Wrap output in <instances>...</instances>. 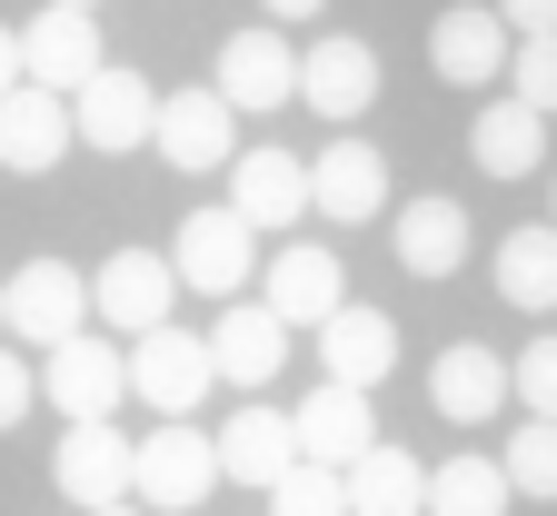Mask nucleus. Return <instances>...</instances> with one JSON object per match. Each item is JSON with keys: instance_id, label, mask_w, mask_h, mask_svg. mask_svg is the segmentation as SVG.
Here are the masks:
<instances>
[{"instance_id": "obj_6", "label": "nucleus", "mask_w": 557, "mask_h": 516, "mask_svg": "<svg viewBox=\"0 0 557 516\" xmlns=\"http://www.w3.org/2000/svg\"><path fill=\"white\" fill-rule=\"evenodd\" d=\"M209 388H220V367H209V338L199 328H150V338H129V398H150L160 417H189Z\"/></svg>"}, {"instance_id": "obj_26", "label": "nucleus", "mask_w": 557, "mask_h": 516, "mask_svg": "<svg viewBox=\"0 0 557 516\" xmlns=\"http://www.w3.org/2000/svg\"><path fill=\"white\" fill-rule=\"evenodd\" d=\"M498 299L528 309V318L557 309V218H528V229L498 239Z\"/></svg>"}, {"instance_id": "obj_3", "label": "nucleus", "mask_w": 557, "mask_h": 516, "mask_svg": "<svg viewBox=\"0 0 557 516\" xmlns=\"http://www.w3.org/2000/svg\"><path fill=\"white\" fill-rule=\"evenodd\" d=\"M170 268H180V288H199V299H239L249 268H259V229H249L230 199L220 209H189L180 239H170Z\"/></svg>"}, {"instance_id": "obj_9", "label": "nucleus", "mask_w": 557, "mask_h": 516, "mask_svg": "<svg viewBox=\"0 0 557 516\" xmlns=\"http://www.w3.org/2000/svg\"><path fill=\"white\" fill-rule=\"evenodd\" d=\"M259 299L289 318V328H329V318L348 309V268H338V249H319V239H278L269 268H259Z\"/></svg>"}, {"instance_id": "obj_37", "label": "nucleus", "mask_w": 557, "mask_h": 516, "mask_svg": "<svg viewBox=\"0 0 557 516\" xmlns=\"http://www.w3.org/2000/svg\"><path fill=\"white\" fill-rule=\"evenodd\" d=\"M0 328H11V299H0Z\"/></svg>"}, {"instance_id": "obj_22", "label": "nucleus", "mask_w": 557, "mask_h": 516, "mask_svg": "<svg viewBox=\"0 0 557 516\" xmlns=\"http://www.w3.org/2000/svg\"><path fill=\"white\" fill-rule=\"evenodd\" d=\"M388 367H398V318H379V309L348 299V309L319 328V378H338V388H379Z\"/></svg>"}, {"instance_id": "obj_34", "label": "nucleus", "mask_w": 557, "mask_h": 516, "mask_svg": "<svg viewBox=\"0 0 557 516\" xmlns=\"http://www.w3.org/2000/svg\"><path fill=\"white\" fill-rule=\"evenodd\" d=\"M259 11H269V21H319L329 0H259Z\"/></svg>"}, {"instance_id": "obj_18", "label": "nucleus", "mask_w": 557, "mask_h": 516, "mask_svg": "<svg viewBox=\"0 0 557 516\" xmlns=\"http://www.w3.org/2000/svg\"><path fill=\"white\" fill-rule=\"evenodd\" d=\"M429 407H438L448 427H487L498 407H518V398H508V357L478 348V338L438 348V367H429Z\"/></svg>"}, {"instance_id": "obj_4", "label": "nucleus", "mask_w": 557, "mask_h": 516, "mask_svg": "<svg viewBox=\"0 0 557 516\" xmlns=\"http://www.w3.org/2000/svg\"><path fill=\"white\" fill-rule=\"evenodd\" d=\"M170 309H180V268H170L160 249H110V259L90 268V318H110L120 338L170 328Z\"/></svg>"}, {"instance_id": "obj_7", "label": "nucleus", "mask_w": 557, "mask_h": 516, "mask_svg": "<svg viewBox=\"0 0 557 516\" xmlns=\"http://www.w3.org/2000/svg\"><path fill=\"white\" fill-rule=\"evenodd\" d=\"M0 299H11V338H30V348H60V338L90 328V278L70 268V259L11 268V278H0Z\"/></svg>"}, {"instance_id": "obj_2", "label": "nucleus", "mask_w": 557, "mask_h": 516, "mask_svg": "<svg viewBox=\"0 0 557 516\" xmlns=\"http://www.w3.org/2000/svg\"><path fill=\"white\" fill-rule=\"evenodd\" d=\"M209 338V367H220V388H239V398H259V388H278V367H289V318H278L269 299H220V318L199 328Z\"/></svg>"}, {"instance_id": "obj_17", "label": "nucleus", "mask_w": 557, "mask_h": 516, "mask_svg": "<svg viewBox=\"0 0 557 516\" xmlns=\"http://www.w3.org/2000/svg\"><path fill=\"white\" fill-rule=\"evenodd\" d=\"M70 100L60 90H40V80H21V90H0V169H21V179H40V169H60L70 160Z\"/></svg>"}, {"instance_id": "obj_33", "label": "nucleus", "mask_w": 557, "mask_h": 516, "mask_svg": "<svg viewBox=\"0 0 557 516\" xmlns=\"http://www.w3.org/2000/svg\"><path fill=\"white\" fill-rule=\"evenodd\" d=\"M487 11H498L518 40H537V30H557V0H487Z\"/></svg>"}, {"instance_id": "obj_35", "label": "nucleus", "mask_w": 557, "mask_h": 516, "mask_svg": "<svg viewBox=\"0 0 557 516\" xmlns=\"http://www.w3.org/2000/svg\"><path fill=\"white\" fill-rule=\"evenodd\" d=\"M0 90H21V30H0Z\"/></svg>"}, {"instance_id": "obj_21", "label": "nucleus", "mask_w": 557, "mask_h": 516, "mask_svg": "<svg viewBox=\"0 0 557 516\" xmlns=\"http://www.w3.org/2000/svg\"><path fill=\"white\" fill-rule=\"evenodd\" d=\"M289 467H299V427H289V407L239 398V417L220 427V477H239V487H278Z\"/></svg>"}, {"instance_id": "obj_29", "label": "nucleus", "mask_w": 557, "mask_h": 516, "mask_svg": "<svg viewBox=\"0 0 557 516\" xmlns=\"http://www.w3.org/2000/svg\"><path fill=\"white\" fill-rule=\"evenodd\" d=\"M269 516H348V477L319 467V457H299L289 477L269 487Z\"/></svg>"}, {"instance_id": "obj_13", "label": "nucleus", "mask_w": 557, "mask_h": 516, "mask_svg": "<svg viewBox=\"0 0 557 516\" xmlns=\"http://www.w3.org/2000/svg\"><path fill=\"white\" fill-rule=\"evenodd\" d=\"M299 100L319 110V119H369V100H379V50L359 40V30H319L309 50H299Z\"/></svg>"}, {"instance_id": "obj_12", "label": "nucleus", "mask_w": 557, "mask_h": 516, "mask_svg": "<svg viewBox=\"0 0 557 516\" xmlns=\"http://www.w3.org/2000/svg\"><path fill=\"white\" fill-rule=\"evenodd\" d=\"M508 50H518V30L487 11V0H458V11L429 21V70H438L448 90H487V80H508Z\"/></svg>"}, {"instance_id": "obj_1", "label": "nucleus", "mask_w": 557, "mask_h": 516, "mask_svg": "<svg viewBox=\"0 0 557 516\" xmlns=\"http://www.w3.org/2000/svg\"><path fill=\"white\" fill-rule=\"evenodd\" d=\"M209 487H220V437H199L189 417H160L129 448V496L150 516H189V506H209Z\"/></svg>"}, {"instance_id": "obj_38", "label": "nucleus", "mask_w": 557, "mask_h": 516, "mask_svg": "<svg viewBox=\"0 0 557 516\" xmlns=\"http://www.w3.org/2000/svg\"><path fill=\"white\" fill-rule=\"evenodd\" d=\"M70 11H90V0H70Z\"/></svg>"}, {"instance_id": "obj_15", "label": "nucleus", "mask_w": 557, "mask_h": 516, "mask_svg": "<svg viewBox=\"0 0 557 516\" xmlns=\"http://www.w3.org/2000/svg\"><path fill=\"white\" fill-rule=\"evenodd\" d=\"M50 487L70 496V506H120L129 496V437L110 427V417H81V427H60V448H50Z\"/></svg>"}, {"instance_id": "obj_10", "label": "nucleus", "mask_w": 557, "mask_h": 516, "mask_svg": "<svg viewBox=\"0 0 557 516\" xmlns=\"http://www.w3.org/2000/svg\"><path fill=\"white\" fill-rule=\"evenodd\" d=\"M70 129L90 139V150H150V129H160V90L139 80V70H90L81 90H70Z\"/></svg>"}, {"instance_id": "obj_20", "label": "nucleus", "mask_w": 557, "mask_h": 516, "mask_svg": "<svg viewBox=\"0 0 557 516\" xmlns=\"http://www.w3.org/2000/svg\"><path fill=\"white\" fill-rule=\"evenodd\" d=\"M289 427H299V457H319V467H348V457H369L379 448V417H369V388H309L299 407H289Z\"/></svg>"}, {"instance_id": "obj_30", "label": "nucleus", "mask_w": 557, "mask_h": 516, "mask_svg": "<svg viewBox=\"0 0 557 516\" xmlns=\"http://www.w3.org/2000/svg\"><path fill=\"white\" fill-rule=\"evenodd\" d=\"M508 100H528L537 119H557V30H537V40L508 50Z\"/></svg>"}, {"instance_id": "obj_16", "label": "nucleus", "mask_w": 557, "mask_h": 516, "mask_svg": "<svg viewBox=\"0 0 557 516\" xmlns=\"http://www.w3.org/2000/svg\"><path fill=\"white\" fill-rule=\"evenodd\" d=\"M309 209L338 218V229H369V218L388 209V160L369 150V139H329V150L309 160Z\"/></svg>"}, {"instance_id": "obj_31", "label": "nucleus", "mask_w": 557, "mask_h": 516, "mask_svg": "<svg viewBox=\"0 0 557 516\" xmlns=\"http://www.w3.org/2000/svg\"><path fill=\"white\" fill-rule=\"evenodd\" d=\"M508 398H518L528 417H557V338H528V348L508 357Z\"/></svg>"}, {"instance_id": "obj_39", "label": "nucleus", "mask_w": 557, "mask_h": 516, "mask_svg": "<svg viewBox=\"0 0 557 516\" xmlns=\"http://www.w3.org/2000/svg\"><path fill=\"white\" fill-rule=\"evenodd\" d=\"M547 218H557V209H547Z\"/></svg>"}, {"instance_id": "obj_19", "label": "nucleus", "mask_w": 557, "mask_h": 516, "mask_svg": "<svg viewBox=\"0 0 557 516\" xmlns=\"http://www.w3.org/2000/svg\"><path fill=\"white\" fill-rule=\"evenodd\" d=\"M230 209L249 229H299L309 218V160L299 150H239L230 160Z\"/></svg>"}, {"instance_id": "obj_32", "label": "nucleus", "mask_w": 557, "mask_h": 516, "mask_svg": "<svg viewBox=\"0 0 557 516\" xmlns=\"http://www.w3.org/2000/svg\"><path fill=\"white\" fill-rule=\"evenodd\" d=\"M30 407H40V367H30L21 348H0V437H11Z\"/></svg>"}, {"instance_id": "obj_23", "label": "nucleus", "mask_w": 557, "mask_h": 516, "mask_svg": "<svg viewBox=\"0 0 557 516\" xmlns=\"http://www.w3.org/2000/svg\"><path fill=\"white\" fill-rule=\"evenodd\" d=\"M388 249H398V268H408V278H458V268H468V209H458L448 189L408 199Z\"/></svg>"}, {"instance_id": "obj_25", "label": "nucleus", "mask_w": 557, "mask_h": 516, "mask_svg": "<svg viewBox=\"0 0 557 516\" xmlns=\"http://www.w3.org/2000/svg\"><path fill=\"white\" fill-rule=\"evenodd\" d=\"M468 160H478L487 179H537V160H547V119H537L528 100H487L478 129H468Z\"/></svg>"}, {"instance_id": "obj_11", "label": "nucleus", "mask_w": 557, "mask_h": 516, "mask_svg": "<svg viewBox=\"0 0 557 516\" xmlns=\"http://www.w3.org/2000/svg\"><path fill=\"white\" fill-rule=\"evenodd\" d=\"M209 90H220L230 110H278V100H299V50L278 40V21L230 30L220 60H209Z\"/></svg>"}, {"instance_id": "obj_27", "label": "nucleus", "mask_w": 557, "mask_h": 516, "mask_svg": "<svg viewBox=\"0 0 557 516\" xmlns=\"http://www.w3.org/2000/svg\"><path fill=\"white\" fill-rule=\"evenodd\" d=\"M508 467L498 457H478V448H458L448 467H429V516H508Z\"/></svg>"}, {"instance_id": "obj_28", "label": "nucleus", "mask_w": 557, "mask_h": 516, "mask_svg": "<svg viewBox=\"0 0 557 516\" xmlns=\"http://www.w3.org/2000/svg\"><path fill=\"white\" fill-rule=\"evenodd\" d=\"M498 467H508L518 496H557V417H518L508 448H498Z\"/></svg>"}, {"instance_id": "obj_36", "label": "nucleus", "mask_w": 557, "mask_h": 516, "mask_svg": "<svg viewBox=\"0 0 557 516\" xmlns=\"http://www.w3.org/2000/svg\"><path fill=\"white\" fill-rule=\"evenodd\" d=\"M90 516H150V506H129V496H120V506H90Z\"/></svg>"}, {"instance_id": "obj_24", "label": "nucleus", "mask_w": 557, "mask_h": 516, "mask_svg": "<svg viewBox=\"0 0 557 516\" xmlns=\"http://www.w3.org/2000/svg\"><path fill=\"white\" fill-rule=\"evenodd\" d=\"M338 477H348V516H429V467L408 448H388V437L369 457H348Z\"/></svg>"}, {"instance_id": "obj_5", "label": "nucleus", "mask_w": 557, "mask_h": 516, "mask_svg": "<svg viewBox=\"0 0 557 516\" xmlns=\"http://www.w3.org/2000/svg\"><path fill=\"white\" fill-rule=\"evenodd\" d=\"M40 398L81 427V417H110L120 398H129V348H110V338H60V348H40Z\"/></svg>"}, {"instance_id": "obj_8", "label": "nucleus", "mask_w": 557, "mask_h": 516, "mask_svg": "<svg viewBox=\"0 0 557 516\" xmlns=\"http://www.w3.org/2000/svg\"><path fill=\"white\" fill-rule=\"evenodd\" d=\"M90 70H110V50H100V11H70V0H40L30 11V30H21V80H40V90H81Z\"/></svg>"}, {"instance_id": "obj_14", "label": "nucleus", "mask_w": 557, "mask_h": 516, "mask_svg": "<svg viewBox=\"0 0 557 516\" xmlns=\"http://www.w3.org/2000/svg\"><path fill=\"white\" fill-rule=\"evenodd\" d=\"M150 150H160L170 169H189V179H199V169H230V160H239V110H230L220 90L199 80V90L160 100V129H150Z\"/></svg>"}]
</instances>
